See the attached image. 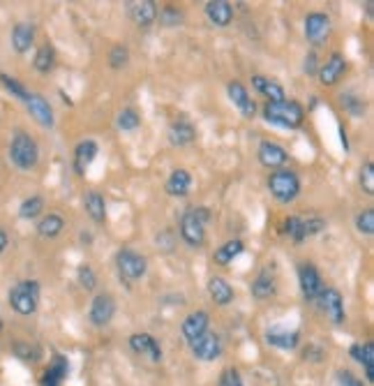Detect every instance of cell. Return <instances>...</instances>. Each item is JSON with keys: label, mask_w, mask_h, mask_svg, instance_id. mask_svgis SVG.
Instances as JSON below:
<instances>
[{"label": "cell", "mask_w": 374, "mask_h": 386, "mask_svg": "<svg viewBox=\"0 0 374 386\" xmlns=\"http://www.w3.org/2000/svg\"><path fill=\"white\" fill-rule=\"evenodd\" d=\"M268 190L277 202L291 204L301 195V181H298V176L291 169H275L268 176Z\"/></svg>", "instance_id": "obj_5"}, {"label": "cell", "mask_w": 374, "mask_h": 386, "mask_svg": "<svg viewBox=\"0 0 374 386\" xmlns=\"http://www.w3.org/2000/svg\"><path fill=\"white\" fill-rule=\"evenodd\" d=\"M263 116L268 123L280 128H301L305 121V109L296 100H282V102H266L263 105Z\"/></svg>", "instance_id": "obj_2"}, {"label": "cell", "mask_w": 374, "mask_h": 386, "mask_svg": "<svg viewBox=\"0 0 374 386\" xmlns=\"http://www.w3.org/2000/svg\"><path fill=\"white\" fill-rule=\"evenodd\" d=\"M127 60H130V51H127V46L116 44L114 49L109 51V65L114 67V70H123V67L127 65Z\"/></svg>", "instance_id": "obj_37"}, {"label": "cell", "mask_w": 374, "mask_h": 386, "mask_svg": "<svg viewBox=\"0 0 374 386\" xmlns=\"http://www.w3.org/2000/svg\"><path fill=\"white\" fill-rule=\"evenodd\" d=\"M266 342L273 344L277 349H284V351H291L298 347V342H301V333L298 331H287V328H270L266 333Z\"/></svg>", "instance_id": "obj_24"}, {"label": "cell", "mask_w": 374, "mask_h": 386, "mask_svg": "<svg viewBox=\"0 0 374 386\" xmlns=\"http://www.w3.org/2000/svg\"><path fill=\"white\" fill-rule=\"evenodd\" d=\"M33 65H35V70L42 72V74L51 72L53 65H55V51H53V46L51 44H42L39 49H37V53H35Z\"/></svg>", "instance_id": "obj_34"}, {"label": "cell", "mask_w": 374, "mask_h": 386, "mask_svg": "<svg viewBox=\"0 0 374 386\" xmlns=\"http://www.w3.org/2000/svg\"><path fill=\"white\" fill-rule=\"evenodd\" d=\"M305 72L308 74H317V53L310 51L308 58H305Z\"/></svg>", "instance_id": "obj_47"}, {"label": "cell", "mask_w": 374, "mask_h": 386, "mask_svg": "<svg viewBox=\"0 0 374 386\" xmlns=\"http://www.w3.org/2000/svg\"><path fill=\"white\" fill-rule=\"evenodd\" d=\"M7 243H10V238H7V234H5L3 229H0V252H5Z\"/></svg>", "instance_id": "obj_48"}, {"label": "cell", "mask_w": 374, "mask_h": 386, "mask_svg": "<svg viewBox=\"0 0 374 386\" xmlns=\"http://www.w3.org/2000/svg\"><path fill=\"white\" fill-rule=\"evenodd\" d=\"M206 17L217 28H226L233 21V8L226 0H211V3H206Z\"/></svg>", "instance_id": "obj_22"}, {"label": "cell", "mask_w": 374, "mask_h": 386, "mask_svg": "<svg viewBox=\"0 0 374 386\" xmlns=\"http://www.w3.org/2000/svg\"><path fill=\"white\" fill-rule=\"evenodd\" d=\"M0 328H3V319H0Z\"/></svg>", "instance_id": "obj_49"}, {"label": "cell", "mask_w": 374, "mask_h": 386, "mask_svg": "<svg viewBox=\"0 0 374 386\" xmlns=\"http://www.w3.org/2000/svg\"><path fill=\"white\" fill-rule=\"evenodd\" d=\"M141 125V116H139L134 109H123L121 114H118V128L123 130V132H132V130H136Z\"/></svg>", "instance_id": "obj_36"}, {"label": "cell", "mask_w": 374, "mask_h": 386, "mask_svg": "<svg viewBox=\"0 0 374 386\" xmlns=\"http://www.w3.org/2000/svg\"><path fill=\"white\" fill-rule=\"evenodd\" d=\"M127 12H130V19L134 21L136 26H152L157 21V3L155 0H136V3H130L127 5Z\"/></svg>", "instance_id": "obj_18"}, {"label": "cell", "mask_w": 374, "mask_h": 386, "mask_svg": "<svg viewBox=\"0 0 374 386\" xmlns=\"http://www.w3.org/2000/svg\"><path fill=\"white\" fill-rule=\"evenodd\" d=\"M10 160L17 169L21 171H30L39 160V146L37 141L33 139L30 134L19 130L14 132L12 141H10Z\"/></svg>", "instance_id": "obj_3"}, {"label": "cell", "mask_w": 374, "mask_h": 386, "mask_svg": "<svg viewBox=\"0 0 374 386\" xmlns=\"http://www.w3.org/2000/svg\"><path fill=\"white\" fill-rule=\"evenodd\" d=\"M116 315V301L111 294H97L93 301H90V310H88V319L93 326L102 328L114 319Z\"/></svg>", "instance_id": "obj_11"}, {"label": "cell", "mask_w": 374, "mask_h": 386, "mask_svg": "<svg viewBox=\"0 0 374 386\" xmlns=\"http://www.w3.org/2000/svg\"><path fill=\"white\" fill-rule=\"evenodd\" d=\"M97 153H100V146H97V141H93V139L81 141L79 146L74 148V171H76V176L86 174L88 167L97 157Z\"/></svg>", "instance_id": "obj_21"}, {"label": "cell", "mask_w": 374, "mask_h": 386, "mask_svg": "<svg viewBox=\"0 0 374 386\" xmlns=\"http://www.w3.org/2000/svg\"><path fill=\"white\" fill-rule=\"evenodd\" d=\"M252 86L256 88V93H261L263 98H268V102H282V100H287V95H284V88L277 84V81L268 79V77H261V74H256V77H252Z\"/></svg>", "instance_id": "obj_28"}, {"label": "cell", "mask_w": 374, "mask_h": 386, "mask_svg": "<svg viewBox=\"0 0 374 386\" xmlns=\"http://www.w3.org/2000/svg\"><path fill=\"white\" fill-rule=\"evenodd\" d=\"M342 105L346 107V112H351L353 116H363V105H360V100L358 98H353V95H342Z\"/></svg>", "instance_id": "obj_45"}, {"label": "cell", "mask_w": 374, "mask_h": 386, "mask_svg": "<svg viewBox=\"0 0 374 386\" xmlns=\"http://www.w3.org/2000/svg\"><path fill=\"white\" fill-rule=\"evenodd\" d=\"M67 375H69V361H67V356L55 354L53 361L48 363V368L44 370V375H42L39 384L42 386H60L67 379Z\"/></svg>", "instance_id": "obj_20"}, {"label": "cell", "mask_w": 374, "mask_h": 386, "mask_svg": "<svg viewBox=\"0 0 374 386\" xmlns=\"http://www.w3.org/2000/svg\"><path fill=\"white\" fill-rule=\"evenodd\" d=\"M42 211H44V199L39 195H33L21 202V209H19V216L24 220H35L37 216H42Z\"/></svg>", "instance_id": "obj_35"}, {"label": "cell", "mask_w": 374, "mask_h": 386, "mask_svg": "<svg viewBox=\"0 0 374 386\" xmlns=\"http://www.w3.org/2000/svg\"><path fill=\"white\" fill-rule=\"evenodd\" d=\"M157 17L164 26H180V21H183V15H180L176 8H171V5H166L164 10H159Z\"/></svg>", "instance_id": "obj_42"}, {"label": "cell", "mask_w": 374, "mask_h": 386, "mask_svg": "<svg viewBox=\"0 0 374 386\" xmlns=\"http://www.w3.org/2000/svg\"><path fill=\"white\" fill-rule=\"evenodd\" d=\"M0 81H3V86L7 88V91H10L14 98H19L21 102H26L28 98H30V93H28L26 88L21 86L14 77H7V74H3V77H0Z\"/></svg>", "instance_id": "obj_41"}, {"label": "cell", "mask_w": 374, "mask_h": 386, "mask_svg": "<svg viewBox=\"0 0 374 386\" xmlns=\"http://www.w3.org/2000/svg\"><path fill=\"white\" fill-rule=\"evenodd\" d=\"M344 72H346V60L342 53L335 51V53H330L326 65L317 72V77L321 81V86H335L337 81L344 77Z\"/></svg>", "instance_id": "obj_15"}, {"label": "cell", "mask_w": 374, "mask_h": 386, "mask_svg": "<svg viewBox=\"0 0 374 386\" xmlns=\"http://www.w3.org/2000/svg\"><path fill=\"white\" fill-rule=\"evenodd\" d=\"M330 30H332L330 17L323 15V12H310L305 17V37H308L312 46H323L328 42Z\"/></svg>", "instance_id": "obj_8"}, {"label": "cell", "mask_w": 374, "mask_h": 386, "mask_svg": "<svg viewBox=\"0 0 374 386\" xmlns=\"http://www.w3.org/2000/svg\"><path fill=\"white\" fill-rule=\"evenodd\" d=\"M83 209L90 218L95 220V222H104L107 220V202H104V197L100 192H88L86 197H83Z\"/></svg>", "instance_id": "obj_30"}, {"label": "cell", "mask_w": 374, "mask_h": 386, "mask_svg": "<svg viewBox=\"0 0 374 386\" xmlns=\"http://www.w3.org/2000/svg\"><path fill=\"white\" fill-rule=\"evenodd\" d=\"M10 306L17 315H33L39 306V282L21 280L10 289Z\"/></svg>", "instance_id": "obj_4"}, {"label": "cell", "mask_w": 374, "mask_h": 386, "mask_svg": "<svg viewBox=\"0 0 374 386\" xmlns=\"http://www.w3.org/2000/svg\"><path fill=\"white\" fill-rule=\"evenodd\" d=\"M323 227H326V220L319 216L284 220V234H289V236L294 238V243H303V240L312 238L314 234L323 231Z\"/></svg>", "instance_id": "obj_7"}, {"label": "cell", "mask_w": 374, "mask_h": 386, "mask_svg": "<svg viewBox=\"0 0 374 386\" xmlns=\"http://www.w3.org/2000/svg\"><path fill=\"white\" fill-rule=\"evenodd\" d=\"M242 250H245V245H242V240H238V238L226 240L224 245H220L217 250H215L213 259H215V264H217V266H229L235 257H238V254H240Z\"/></svg>", "instance_id": "obj_32"}, {"label": "cell", "mask_w": 374, "mask_h": 386, "mask_svg": "<svg viewBox=\"0 0 374 386\" xmlns=\"http://www.w3.org/2000/svg\"><path fill=\"white\" fill-rule=\"evenodd\" d=\"M14 351H17V356L24 358V361H37V356H39V351L35 347H30V344H21V342L14 347Z\"/></svg>", "instance_id": "obj_46"}, {"label": "cell", "mask_w": 374, "mask_h": 386, "mask_svg": "<svg viewBox=\"0 0 374 386\" xmlns=\"http://www.w3.org/2000/svg\"><path fill=\"white\" fill-rule=\"evenodd\" d=\"M76 280H79V285L86 289V292H93V289L97 287V275L88 264L79 266V271H76Z\"/></svg>", "instance_id": "obj_38"}, {"label": "cell", "mask_w": 374, "mask_h": 386, "mask_svg": "<svg viewBox=\"0 0 374 386\" xmlns=\"http://www.w3.org/2000/svg\"><path fill=\"white\" fill-rule=\"evenodd\" d=\"M194 139H197V130H194L190 121L178 119L169 125V141L173 143V146H178V148L187 146V143H192Z\"/></svg>", "instance_id": "obj_26"}, {"label": "cell", "mask_w": 374, "mask_h": 386, "mask_svg": "<svg viewBox=\"0 0 374 386\" xmlns=\"http://www.w3.org/2000/svg\"><path fill=\"white\" fill-rule=\"evenodd\" d=\"M62 229H65V220H62L58 213H48L37 222V234L42 238H55L60 236Z\"/></svg>", "instance_id": "obj_33"}, {"label": "cell", "mask_w": 374, "mask_h": 386, "mask_svg": "<svg viewBox=\"0 0 374 386\" xmlns=\"http://www.w3.org/2000/svg\"><path fill=\"white\" fill-rule=\"evenodd\" d=\"M356 229H358V234L372 236V234H374V209H365L363 213H358V218H356Z\"/></svg>", "instance_id": "obj_39"}, {"label": "cell", "mask_w": 374, "mask_h": 386, "mask_svg": "<svg viewBox=\"0 0 374 386\" xmlns=\"http://www.w3.org/2000/svg\"><path fill=\"white\" fill-rule=\"evenodd\" d=\"M319 303H321V310L326 315H328V319L335 324V326H342L346 315H344V301H342V294L337 292V289H326L319 294Z\"/></svg>", "instance_id": "obj_12"}, {"label": "cell", "mask_w": 374, "mask_h": 386, "mask_svg": "<svg viewBox=\"0 0 374 386\" xmlns=\"http://www.w3.org/2000/svg\"><path fill=\"white\" fill-rule=\"evenodd\" d=\"M220 386H245V384H242V377L238 370L226 368V370H222V375H220Z\"/></svg>", "instance_id": "obj_43"}, {"label": "cell", "mask_w": 374, "mask_h": 386, "mask_svg": "<svg viewBox=\"0 0 374 386\" xmlns=\"http://www.w3.org/2000/svg\"><path fill=\"white\" fill-rule=\"evenodd\" d=\"M26 107H28V114L33 116V121L37 123L42 128H53V109L48 105L46 98H42V95H30V98L26 100Z\"/></svg>", "instance_id": "obj_16"}, {"label": "cell", "mask_w": 374, "mask_h": 386, "mask_svg": "<svg viewBox=\"0 0 374 386\" xmlns=\"http://www.w3.org/2000/svg\"><path fill=\"white\" fill-rule=\"evenodd\" d=\"M335 382H337V386H363V382H360L351 370H337Z\"/></svg>", "instance_id": "obj_44"}, {"label": "cell", "mask_w": 374, "mask_h": 386, "mask_svg": "<svg viewBox=\"0 0 374 386\" xmlns=\"http://www.w3.org/2000/svg\"><path fill=\"white\" fill-rule=\"evenodd\" d=\"M208 324H211V317H208L206 310H197V313H190L183 319V326H180V331H183V337L187 342L197 340L199 335H204L208 331Z\"/></svg>", "instance_id": "obj_19"}, {"label": "cell", "mask_w": 374, "mask_h": 386, "mask_svg": "<svg viewBox=\"0 0 374 386\" xmlns=\"http://www.w3.org/2000/svg\"><path fill=\"white\" fill-rule=\"evenodd\" d=\"M275 294V275L270 268H263V271L256 275V280L252 282V296L259 301H266Z\"/></svg>", "instance_id": "obj_29"}, {"label": "cell", "mask_w": 374, "mask_h": 386, "mask_svg": "<svg viewBox=\"0 0 374 386\" xmlns=\"http://www.w3.org/2000/svg\"><path fill=\"white\" fill-rule=\"evenodd\" d=\"M298 285H301L305 301L314 303L319 299V294L323 292V282L314 264H310V261H301V264H298Z\"/></svg>", "instance_id": "obj_10"}, {"label": "cell", "mask_w": 374, "mask_h": 386, "mask_svg": "<svg viewBox=\"0 0 374 386\" xmlns=\"http://www.w3.org/2000/svg\"><path fill=\"white\" fill-rule=\"evenodd\" d=\"M116 266H118V275L125 282H134L141 280L145 271H148V261H145L143 254H139L136 250H130V247H123L116 257Z\"/></svg>", "instance_id": "obj_6"}, {"label": "cell", "mask_w": 374, "mask_h": 386, "mask_svg": "<svg viewBox=\"0 0 374 386\" xmlns=\"http://www.w3.org/2000/svg\"><path fill=\"white\" fill-rule=\"evenodd\" d=\"M35 44V26L21 21L12 28V46L17 53L30 51V46Z\"/></svg>", "instance_id": "obj_27"}, {"label": "cell", "mask_w": 374, "mask_h": 386, "mask_svg": "<svg viewBox=\"0 0 374 386\" xmlns=\"http://www.w3.org/2000/svg\"><path fill=\"white\" fill-rule=\"evenodd\" d=\"M211 220V211L204 206H190L180 218V236L190 247H201L206 240V222Z\"/></svg>", "instance_id": "obj_1"}, {"label": "cell", "mask_w": 374, "mask_h": 386, "mask_svg": "<svg viewBox=\"0 0 374 386\" xmlns=\"http://www.w3.org/2000/svg\"><path fill=\"white\" fill-rule=\"evenodd\" d=\"M256 155H259V162L266 169H282L284 164H287V160H289L287 148L280 146L277 141H270V139L259 143V150H256Z\"/></svg>", "instance_id": "obj_13"}, {"label": "cell", "mask_w": 374, "mask_h": 386, "mask_svg": "<svg viewBox=\"0 0 374 386\" xmlns=\"http://www.w3.org/2000/svg\"><path fill=\"white\" fill-rule=\"evenodd\" d=\"M130 347H132L134 354L150 358L152 363L162 361V347H159V342L150 333H132L130 335Z\"/></svg>", "instance_id": "obj_14"}, {"label": "cell", "mask_w": 374, "mask_h": 386, "mask_svg": "<svg viewBox=\"0 0 374 386\" xmlns=\"http://www.w3.org/2000/svg\"><path fill=\"white\" fill-rule=\"evenodd\" d=\"M351 358L363 365L367 382H374V344L372 342H356L349 349Z\"/></svg>", "instance_id": "obj_23"}, {"label": "cell", "mask_w": 374, "mask_h": 386, "mask_svg": "<svg viewBox=\"0 0 374 386\" xmlns=\"http://www.w3.org/2000/svg\"><path fill=\"white\" fill-rule=\"evenodd\" d=\"M190 188H192V176H190V171H185V169H173L171 176L166 178V183H164L166 195H171V197H187L190 195Z\"/></svg>", "instance_id": "obj_25"}, {"label": "cell", "mask_w": 374, "mask_h": 386, "mask_svg": "<svg viewBox=\"0 0 374 386\" xmlns=\"http://www.w3.org/2000/svg\"><path fill=\"white\" fill-rule=\"evenodd\" d=\"M360 188L367 197L374 195V164L372 162H365L363 169H360Z\"/></svg>", "instance_id": "obj_40"}, {"label": "cell", "mask_w": 374, "mask_h": 386, "mask_svg": "<svg viewBox=\"0 0 374 386\" xmlns=\"http://www.w3.org/2000/svg\"><path fill=\"white\" fill-rule=\"evenodd\" d=\"M187 344H190V351L197 361L211 363V361H217L222 356V340L217 333H213V331H206L204 335H199L197 340H192Z\"/></svg>", "instance_id": "obj_9"}, {"label": "cell", "mask_w": 374, "mask_h": 386, "mask_svg": "<svg viewBox=\"0 0 374 386\" xmlns=\"http://www.w3.org/2000/svg\"><path fill=\"white\" fill-rule=\"evenodd\" d=\"M208 292H211V299L217 303V306H229L233 301V287L229 285L224 278H211L208 282Z\"/></svg>", "instance_id": "obj_31"}, {"label": "cell", "mask_w": 374, "mask_h": 386, "mask_svg": "<svg viewBox=\"0 0 374 386\" xmlns=\"http://www.w3.org/2000/svg\"><path fill=\"white\" fill-rule=\"evenodd\" d=\"M226 93H229V100L233 102L235 107H238V112L245 116V119H254L256 114V102L249 98L247 88L240 84V81H231V84L226 86Z\"/></svg>", "instance_id": "obj_17"}]
</instances>
